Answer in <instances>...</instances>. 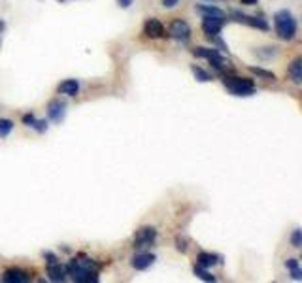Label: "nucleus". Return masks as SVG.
<instances>
[{
	"mask_svg": "<svg viewBox=\"0 0 302 283\" xmlns=\"http://www.w3.org/2000/svg\"><path fill=\"white\" fill-rule=\"evenodd\" d=\"M66 270H68V276L72 278L74 282L78 283H97L101 278H99V263H95L93 259H87V257H78L70 261L66 264Z\"/></svg>",
	"mask_w": 302,
	"mask_h": 283,
	"instance_id": "obj_1",
	"label": "nucleus"
},
{
	"mask_svg": "<svg viewBox=\"0 0 302 283\" xmlns=\"http://www.w3.org/2000/svg\"><path fill=\"white\" fill-rule=\"evenodd\" d=\"M274 27L282 40H293L297 34V19L289 10H280L274 15Z\"/></svg>",
	"mask_w": 302,
	"mask_h": 283,
	"instance_id": "obj_2",
	"label": "nucleus"
},
{
	"mask_svg": "<svg viewBox=\"0 0 302 283\" xmlns=\"http://www.w3.org/2000/svg\"><path fill=\"white\" fill-rule=\"evenodd\" d=\"M223 85L229 89L234 97H251L255 95V83L249 78H236V76H225Z\"/></svg>",
	"mask_w": 302,
	"mask_h": 283,
	"instance_id": "obj_3",
	"label": "nucleus"
},
{
	"mask_svg": "<svg viewBox=\"0 0 302 283\" xmlns=\"http://www.w3.org/2000/svg\"><path fill=\"white\" fill-rule=\"evenodd\" d=\"M193 55L201 57V59H208L210 64L219 72H223L227 68V64H229L227 59L221 55L217 49H210V47H195V49H193Z\"/></svg>",
	"mask_w": 302,
	"mask_h": 283,
	"instance_id": "obj_4",
	"label": "nucleus"
},
{
	"mask_svg": "<svg viewBox=\"0 0 302 283\" xmlns=\"http://www.w3.org/2000/svg\"><path fill=\"white\" fill-rule=\"evenodd\" d=\"M157 240V230L153 226H142L136 230L134 234V245L132 247H145V245H153Z\"/></svg>",
	"mask_w": 302,
	"mask_h": 283,
	"instance_id": "obj_5",
	"label": "nucleus"
},
{
	"mask_svg": "<svg viewBox=\"0 0 302 283\" xmlns=\"http://www.w3.org/2000/svg\"><path fill=\"white\" fill-rule=\"evenodd\" d=\"M168 34L172 36L174 40H178V42H187L189 38H191V27H189L187 21H183V19H176L170 23V30H168Z\"/></svg>",
	"mask_w": 302,
	"mask_h": 283,
	"instance_id": "obj_6",
	"label": "nucleus"
},
{
	"mask_svg": "<svg viewBox=\"0 0 302 283\" xmlns=\"http://www.w3.org/2000/svg\"><path fill=\"white\" fill-rule=\"evenodd\" d=\"M223 27H225V17H204L202 19V30L208 38L217 36Z\"/></svg>",
	"mask_w": 302,
	"mask_h": 283,
	"instance_id": "obj_7",
	"label": "nucleus"
},
{
	"mask_svg": "<svg viewBox=\"0 0 302 283\" xmlns=\"http://www.w3.org/2000/svg\"><path fill=\"white\" fill-rule=\"evenodd\" d=\"M232 17H234V21L244 23V25H247V27L259 28V30H268V23H266L264 19H261V17L245 15V14H240V12H232Z\"/></svg>",
	"mask_w": 302,
	"mask_h": 283,
	"instance_id": "obj_8",
	"label": "nucleus"
},
{
	"mask_svg": "<svg viewBox=\"0 0 302 283\" xmlns=\"http://www.w3.org/2000/svg\"><path fill=\"white\" fill-rule=\"evenodd\" d=\"M47 115H49L51 121L62 123V119H64V115H66V102H64V100H59V99L51 100L49 106H47Z\"/></svg>",
	"mask_w": 302,
	"mask_h": 283,
	"instance_id": "obj_9",
	"label": "nucleus"
},
{
	"mask_svg": "<svg viewBox=\"0 0 302 283\" xmlns=\"http://www.w3.org/2000/svg\"><path fill=\"white\" fill-rule=\"evenodd\" d=\"M29 280V274L21 268H10L2 274V282L6 283H27Z\"/></svg>",
	"mask_w": 302,
	"mask_h": 283,
	"instance_id": "obj_10",
	"label": "nucleus"
},
{
	"mask_svg": "<svg viewBox=\"0 0 302 283\" xmlns=\"http://www.w3.org/2000/svg\"><path fill=\"white\" fill-rule=\"evenodd\" d=\"M155 255L153 253H140V255H134L132 257V261H130V264H132V268L134 270H147L153 263H155Z\"/></svg>",
	"mask_w": 302,
	"mask_h": 283,
	"instance_id": "obj_11",
	"label": "nucleus"
},
{
	"mask_svg": "<svg viewBox=\"0 0 302 283\" xmlns=\"http://www.w3.org/2000/svg\"><path fill=\"white\" fill-rule=\"evenodd\" d=\"M47 276H49L51 282H55V283L66 282V278H68V270H66V266H62L60 263L47 264Z\"/></svg>",
	"mask_w": 302,
	"mask_h": 283,
	"instance_id": "obj_12",
	"label": "nucleus"
},
{
	"mask_svg": "<svg viewBox=\"0 0 302 283\" xmlns=\"http://www.w3.org/2000/svg\"><path fill=\"white\" fill-rule=\"evenodd\" d=\"M144 32L149 38H161V36H164V27L159 19H147L144 23Z\"/></svg>",
	"mask_w": 302,
	"mask_h": 283,
	"instance_id": "obj_13",
	"label": "nucleus"
},
{
	"mask_svg": "<svg viewBox=\"0 0 302 283\" xmlns=\"http://www.w3.org/2000/svg\"><path fill=\"white\" fill-rule=\"evenodd\" d=\"M287 74H289V78H291V81L302 83V57H295V59L291 61V64H289V68H287Z\"/></svg>",
	"mask_w": 302,
	"mask_h": 283,
	"instance_id": "obj_14",
	"label": "nucleus"
},
{
	"mask_svg": "<svg viewBox=\"0 0 302 283\" xmlns=\"http://www.w3.org/2000/svg\"><path fill=\"white\" fill-rule=\"evenodd\" d=\"M219 263H223V259L216 253H206V251H202V253L197 255V264H201L204 268H210V266H216Z\"/></svg>",
	"mask_w": 302,
	"mask_h": 283,
	"instance_id": "obj_15",
	"label": "nucleus"
},
{
	"mask_svg": "<svg viewBox=\"0 0 302 283\" xmlns=\"http://www.w3.org/2000/svg\"><path fill=\"white\" fill-rule=\"evenodd\" d=\"M60 95H68V97H76L80 93V83L78 80H64L62 83L59 85L57 89Z\"/></svg>",
	"mask_w": 302,
	"mask_h": 283,
	"instance_id": "obj_16",
	"label": "nucleus"
},
{
	"mask_svg": "<svg viewBox=\"0 0 302 283\" xmlns=\"http://www.w3.org/2000/svg\"><path fill=\"white\" fill-rule=\"evenodd\" d=\"M197 12L202 14L204 17H225V14L219 8H216V6H206V4L197 6Z\"/></svg>",
	"mask_w": 302,
	"mask_h": 283,
	"instance_id": "obj_17",
	"label": "nucleus"
},
{
	"mask_svg": "<svg viewBox=\"0 0 302 283\" xmlns=\"http://www.w3.org/2000/svg\"><path fill=\"white\" fill-rule=\"evenodd\" d=\"M249 72H251V74H255V76L261 78V80H266V81H274V80H276V74L270 72V70H262V68H255V66H251Z\"/></svg>",
	"mask_w": 302,
	"mask_h": 283,
	"instance_id": "obj_18",
	"label": "nucleus"
},
{
	"mask_svg": "<svg viewBox=\"0 0 302 283\" xmlns=\"http://www.w3.org/2000/svg\"><path fill=\"white\" fill-rule=\"evenodd\" d=\"M195 276L201 278L202 282H216V276H212V274L208 272V268H204V266H201V264L195 266Z\"/></svg>",
	"mask_w": 302,
	"mask_h": 283,
	"instance_id": "obj_19",
	"label": "nucleus"
},
{
	"mask_svg": "<svg viewBox=\"0 0 302 283\" xmlns=\"http://www.w3.org/2000/svg\"><path fill=\"white\" fill-rule=\"evenodd\" d=\"M12 130H14V121H10V119H0V138L10 136Z\"/></svg>",
	"mask_w": 302,
	"mask_h": 283,
	"instance_id": "obj_20",
	"label": "nucleus"
},
{
	"mask_svg": "<svg viewBox=\"0 0 302 283\" xmlns=\"http://www.w3.org/2000/svg\"><path fill=\"white\" fill-rule=\"evenodd\" d=\"M191 70H193V74H195V78L201 81V83H206V81H210L212 78H210V74L206 70H202L201 66H191Z\"/></svg>",
	"mask_w": 302,
	"mask_h": 283,
	"instance_id": "obj_21",
	"label": "nucleus"
},
{
	"mask_svg": "<svg viewBox=\"0 0 302 283\" xmlns=\"http://www.w3.org/2000/svg\"><path fill=\"white\" fill-rule=\"evenodd\" d=\"M291 245L293 247H302V228H295L291 234Z\"/></svg>",
	"mask_w": 302,
	"mask_h": 283,
	"instance_id": "obj_22",
	"label": "nucleus"
},
{
	"mask_svg": "<svg viewBox=\"0 0 302 283\" xmlns=\"http://www.w3.org/2000/svg\"><path fill=\"white\" fill-rule=\"evenodd\" d=\"M32 128H34L36 132H45V130H47V123H45L43 119H34V123H32Z\"/></svg>",
	"mask_w": 302,
	"mask_h": 283,
	"instance_id": "obj_23",
	"label": "nucleus"
},
{
	"mask_svg": "<svg viewBox=\"0 0 302 283\" xmlns=\"http://www.w3.org/2000/svg\"><path fill=\"white\" fill-rule=\"evenodd\" d=\"M289 272H291V278H293L295 282H302V268L301 266H295V268H291Z\"/></svg>",
	"mask_w": 302,
	"mask_h": 283,
	"instance_id": "obj_24",
	"label": "nucleus"
},
{
	"mask_svg": "<svg viewBox=\"0 0 302 283\" xmlns=\"http://www.w3.org/2000/svg\"><path fill=\"white\" fill-rule=\"evenodd\" d=\"M176 247H178V251L185 253L187 251V238H178L176 240Z\"/></svg>",
	"mask_w": 302,
	"mask_h": 283,
	"instance_id": "obj_25",
	"label": "nucleus"
},
{
	"mask_svg": "<svg viewBox=\"0 0 302 283\" xmlns=\"http://www.w3.org/2000/svg\"><path fill=\"white\" fill-rule=\"evenodd\" d=\"M43 257H45V261H47V264H55V263H59L57 255L49 253V251H45V253H43Z\"/></svg>",
	"mask_w": 302,
	"mask_h": 283,
	"instance_id": "obj_26",
	"label": "nucleus"
},
{
	"mask_svg": "<svg viewBox=\"0 0 302 283\" xmlns=\"http://www.w3.org/2000/svg\"><path fill=\"white\" fill-rule=\"evenodd\" d=\"M34 119H36V117H34L32 113H27V115H23V123H25V125H29V127H32Z\"/></svg>",
	"mask_w": 302,
	"mask_h": 283,
	"instance_id": "obj_27",
	"label": "nucleus"
},
{
	"mask_svg": "<svg viewBox=\"0 0 302 283\" xmlns=\"http://www.w3.org/2000/svg\"><path fill=\"white\" fill-rule=\"evenodd\" d=\"M295 266H299V261H297V259H289V261H285V268L287 270L295 268Z\"/></svg>",
	"mask_w": 302,
	"mask_h": 283,
	"instance_id": "obj_28",
	"label": "nucleus"
},
{
	"mask_svg": "<svg viewBox=\"0 0 302 283\" xmlns=\"http://www.w3.org/2000/svg\"><path fill=\"white\" fill-rule=\"evenodd\" d=\"M178 2H180V0H162V6H164V8H174Z\"/></svg>",
	"mask_w": 302,
	"mask_h": 283,
	"instance_id": "obj_29",
	"label": "nucleus"
},
{
	"mask_svg": "<svg viewBox=\"0 0 302 283\" xmlns=\"http://www.w3.org/2000/svg\"><path fill=\"white\" fill-rule=\"evenodd\" d=\"M117 2H119L121 8H129V6H132V0H117Z\"/></svg>",
	"mask_w": 302,
	"mask_h": 283,
	"instance_id": "obj_30",
	"label": "nucleus"
},
{
	"mask_svg": "<svg viewBox=\"0 0 302 283\" xmlns=\"http://www.w3.org/2000/svg\"><path fill=\"white\" fill-rule=\"evenodd\" d=\"M242 4H247V6H253V4H257V0H242Z\"/></svg>",
	"mask_w": 302,
	"mask_h": 283,
	"instance_id": "obj_31",
	"label": "nucleus"
},
{
	"mask_svg": "<svg viewBox=\"0 0 302 283\" xmlns=\"http://www.w3.org/2000/svg\"><path fill=\"white\" fill-rule=\"evenodd\" d=\"M4 28H6V23H4V21H2V19H0V32H2V30H4Z\"/></svg>",
	"mask_w": 302,
	"mask_h": 283,
	"instance_id": "obj_32",
	"label": "nucleus"
}]
</instances>
